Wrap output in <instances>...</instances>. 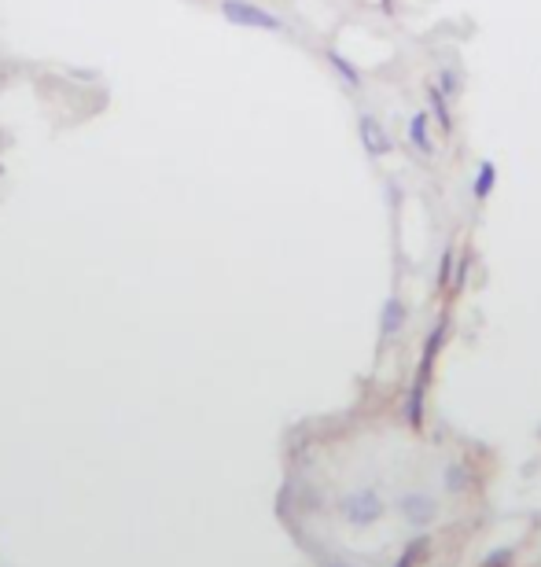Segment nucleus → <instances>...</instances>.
<instances>
[{
    "instance_id": "1",
    "label": "nucleus",
    "mask_w": 541,
    "mask_h": 567,
    "mask_svg": "<svg viewBox=\"0 0 541 567\" xmlns=\"http://www.w3.org/2000/svg\"><path fill=\"white\" fill-rule=\"evenodd\" d=\"M387 513V501L375 486H361V490H350L343 501H339V516L350 524V527H372L380 524Z\"/></svg>"
},
{
    "instance_id": "2",
    "label": "nucleus",
    "mask_w": 541,
    "mask_h": 567,
    "mask_svg": "<svg viewBox=\"0 0 541 567\" xmlns=\"http://www.w3.org/2000/svg\"><path fill=\"white\" fill-rule=\"evenodd\" d=\"M222 15H225V23L243 26V30H265V34H280L284 30L280 15L251 5V0H222Z\"/></svg>"
},
{
    "instance_id": "3",
    "label": "nucleus",
    "mask_w": 541,
    "mask_h": 567,
    "mask_svg": "<svg viewBox=\"0 0 541 567\" xmlns=\"http://www.w3.org/2000/svg\"><path fill=\"white\" fill-rule=\"evenodd\" d=\"M398 513H402V520L409 527H431V524L439 520V501L431 497V494H423V490H409L398 501Z\"/></svg>"
},
{
    "instance_id": "4",
    "label": "nucleus",
    "mask_w": 541,
    "mask_h": 567,
    "mask_svg": "<svg viewBox=\"0 0 541 567\" xmlns=\"http://www.w3.org/2000/svg\"><path fill=\"white\" fill-rule=\"evenodd\" d=\"M357 137H361V148L372 155V159H384L394 151V140H391V130L375 119V115H361L357 119Z\"/></svg>"
},
{
    "instance_id": "5",
    "label": "nucleus",
    "mask_w": 541,
    "mask_h": 567,
    "mask_svg": "<svg viewBox=\"0 0 541 567\" xmlns=\"http://www.w3.org/2000/svg\"><path fill=\"white\" fill-rule=\"evenodd\" d=\"M442 339H446V321H439L435 324V332L427 335V347H423V361H420V383H427L431 380V369H435V358H439V351H442Z\"/></svg>"
},
{
    "instance_id": "6",
    "label": "nucleus",
    "mask_w": 541,
    "mask_h": 567,
    "mask_svg": "<svg viewBox=\"0 0 541 567\" xmlns=\"http://www.w3.org/2000/svg\"><path fill=\"white\" fill-rule=\"evenodd\" d=\"M324 60H328V67L339 74V82L346 85V89H361V71L346 60V55L343 52H336V48H328V52H324Z\"/></svg>"
},
{
    "instance_id": "7",
    "label": "nucleus",
    "mask_w": 541,
    "mask_h": 567,
    "mask_svg": "<svg viewBox=\"0 0 541 567\" xmlns=\"http://www.w3.org/2000/svg\"><path fill=\"white\" fill-rule=\"evenodd\" d=\"M409 144H413L420 155L435 151V144H431V137H427V111H416V115L409 119Z\"/></svg>"
},
{
    "instance_id": "8",
    "label": "nucleus",
    "mask_w": 541,
    "mask_h": 567,
    "mask_svg": "<svg viewBox=\"0 0 541 567\" xmlns=\"http://www.w3.org/2000/svg\"><path fill=\"white\" fill-rule=\"evenodd\" d=\"M494 185H498V166H494L490 159H482V166H479V178H475V185H471L475 199H479V203H482V199H490Z\"/></svg>"
},
{
    "instance_id": "9",
    "label": "nucleus",
    "mask_w": 541,
    "mask_h": 567,
    "mask_svg": "<svg viewBox=\"0 0 541 567\" xmlns=\"http://www.w3.org/2000/svg\"><path fill=\"white\" fill-rule=\"evenodd\" d=\"M402 324H405V306H402V299H387L384 303V321H380V332L384 335H394V332H402Z\"/></svg>"
},
{
    "instance_id": "10",
    "label": "nucleus",
    "mask_w": 541,
    "mask_h": 567,
    "mask_svg": "<svg viewBox=\"0 0 541 567\" xmlns=\"http://www.w3.org/2000/svg\"><path fill=\"white\" fill-rule=\"evenodd\" d=\"M423 390H427V383H413V390H409V406H405V417H409V428H423Z\"/></svg>"
},
{
    "instance_id": "11",
    "label": "nucleus",
    "mask_w": 541,
    "mask_h": 567,
    "mask_svg": "<svg viewBox=\"0 0 541 567\" xmlns=\"http://www.w3.org/2000/svg\"><path fill=\"white\" fill-rule=\"evenodd\" d=\"M423 556H427V538H413V542L402 549V556H398L391 567H416Z\"/></svg>"
},
{
    "instance_id": "12",
    "label": "nucleus",
    "mask_w": 541,
    "mask_h": 567,
    "mask_svg": "<svg viewBox=\"0 0 541 567\" xmlns=\"http://www.w3.org/2000/svg\"><path fill=\"white\" fill-rule=\"evenodd\" d=\"M427 96H431V107H435V119L442 122V130H453V115H450V103H446V92H442L439 85H431V89H427Z\"/></svg>"
},
{
    "instance_id": "13",
    "label": "nucleus",
    "mask_w": 541,
    "mask_h": 567,
    "mask_svg": "<svg viewBox=\"0 0 541 567\" xmlns=\"http://www.w3.org/2000/svg\"><path fill=\"white\" fill-rule=\"evenodd\" d=\"M453 269H457V251L446 247V251H442V262H439V292H450V276H453Z\"/></svg>"
},
{
    "instance_id": "14",
    "label": "nucleus",
    "mask_w": 541,
    "mask_h": 567,
    "mask_svg": "<svg viewBox=\"0 0 541 567\" xmlns=\"http://www.w3.org/2000/svg\"><path fill=\"white\" fill-rule=\"evenodd\" d=\"M442 483H446V490H450V494H460V490L468 486V472H464L460 465H450V468L442 472Z\"/></svg>"
},
{
    "instance_id": "15",
    "label": "nucleus",
    "mask_w": 541,
    "mask_h": 567,
    "mask_svg": "<svg viewBox=\"0 0 541 567\" xmlns=\"http://www.w3.org/2000/svg\"><path fill=\"white\" fill-rule=\"evenodd\" d=\"M505 563H512V549H498L482 560V567H505Z\"/></svg>"
},
{
    "instance_id": "16",
    "label": "nucleus",
    "mask_w": 541,
    "mask_h": 567,
    "mask_svg": "<svg viewBox=\"0 0 541 567\" xmlns=\"http://www.w3.org/2000/svg\"><path fill=\"white\" fill-rule=\"evenodd\" d=\"M439 89H442L446 96H457V89H460V85H457V74L442 71V74H439Z\"/></svg>"
},
{
    "instance_id": "17",
    "label": "nucleus",
    "mask_w": 541,
    "mask_h": 567,
    "mask_svg": "<svg viewBox=\"0 0 541 567\" xmlns=\"http://www.w3.org/2000/svg\"><path fill=\"white\" fill-rule=\"evenodd\" d=\"M332 567H346V563H332Z\"/></svg>"
}]
</instances>
